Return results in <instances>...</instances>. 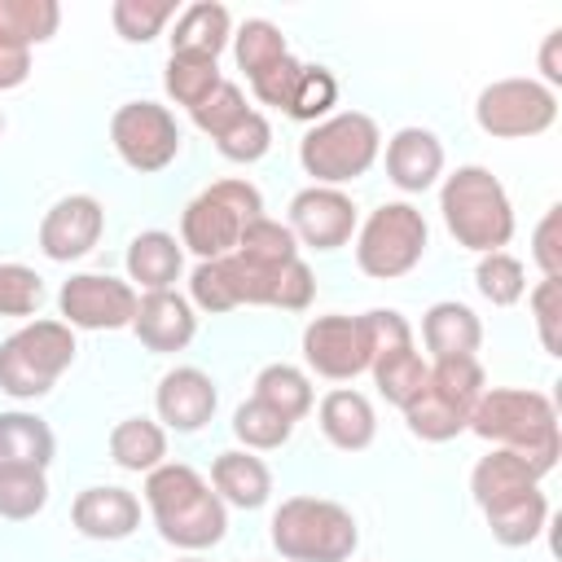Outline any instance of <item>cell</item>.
Here are the masks:
<instances>
[{
	"mask_svg": "<svg viewBox=\"0 0 562 562\" xmlns=\"http://www.w3.org/2000/svg\"><path fill=\"white\" fill-rule=\"evenodd\" d=\"M176 18V0H114L110 22L127 44H149Z\"/></svg>",
	"mask_w": 562,
	"mask_h": 562,
	"instance_id": "cell-39",
	"label": "cell"
},
{
	"mask_svg": "<svg viewBox=\"0 0 562 562\" xmlns=\"http://www.w3.org/2000/svg\"><path fill=\"white\" fill-rule=\"evenodd\" d=\"M184 268V246L162 233V228H149V233H136L127 241V281L140 285L145 294L154 290H171L176 277Z\"/></svg>",
	"mask_w": 562,
	"mask_h": 562,
	"instance_id": "cell-24",
	"label": "cell"
},
{
	"mask_svg": "<svg viewBox=\"0 0 562 562\" xmlns=\"http://www.w3.org/2000/svg\"><path fill=\"white\" fill-rule=\"evenodd\" d=\"M220 83H224L220 61H211V57H189V53H171V57H167L162 88H167V97H171L176 105L198 110Z\"/></svg>",
	"mask_w": 562,
	"mask_h": 562,
	"instance_id": "cell-34",
	"label": "cell"
},
{
	"mask_svg": "<svg viewBox=\"0 0 562 562\" xmlns=\"http://www.w3.org/2000/svg\"><path fill=\"white\" fill-rule=\"evenodd\" d=\"M57 452V439L48 430L44 417L35 413H0V465H35V470H48Z\"/></svg>",
	"mask_w": 562,
	"mask_h": 562,
	"instance_id": "cell-28",
	"label": "cell"
},
{
	"mask_svg": "<svg viewBox=\"0 0 562 562\" xmlns=\"http://www.w3.org/2000/svg\"><path fill=\"white\" fill-rule=\"evenodd\" d=\"M233 44V18L224 4L215 0H198L176 18L171 31V53H189V57H211L220 61V53Z\"/></svg>",
	"mask_w": 562,
	"mask_h": 562,
	"instance_id": "cell-25",
	"label": "cell"
},
{
	"mask_svg": "<svg viewBox=\"0 0 562 562\" xmlns=\"http://www.w3.org/2000/svg\"><path fill=\"white\" fill-rule=\"evenodd\" d=\"M299 75H303V61H299V57H281L272 70H263L259 79H250V92H255L263 105L285 110V105H290V92H294V83H299Z\"/></svg>",
	"mask_w": 562,
	"mask_h": 562,
	"instance_id": "cell-46",
	"label": "cell"
},
{
	"mask_svg": "<svg viewBox=\"0 0 562 562\" xmlns=\"http://www.w3.org/2000/svg\"><path fill=\"white\" fill-rule=\"evenodd\" d=\"M44 303V281L26 263H0V316H35Z\"/></svg>",
	"mask_w": 562,
	"mask_h": 562,
	"instance_id": "cell-42",
	"label": "cell"
},
{
	"mask_svg": "<svg viewBox=\"0 0 562 562\" xmlns=\"http://www.w3.org/2000/svg\"><path fill=\"white\" fill-rule=\"evenodd\" d=\"M75 364V329L66 321H26L0 342V391L40 400Z\"/></svg>",
	"mask_w": 562,
	"mask_h": 562,
	"instance_id": "cell-6",
	"label": "cell"
},
{
	"mask_svg": "<svg viewBox=\"0 0 562 562\" xmlns=\"http://www.w3.org/2000/svg\"><path fill=\"white\" fill-rule=\"evenodd\" d=\"M558 48H562V31H549L544 35V44H540V70H544V88H558L562 83V57H558Z\"/></svg>",
	"mask_w": 562,
	"mask_h": 562,
	"instance_id": "cell-49",
	"label": "cell"
},
{
	"mask_svg": "<svg viewBox=\"0 0 562 562\" xmlns=\"http://www.w3.org/2000/svg\"><path fill=\"white\" fill-rule=\"evenodd\" d=\"M531 259L544 277H562V206H549L531 237Z\"/></svg>",
	"mask_w": 562,
	"mask_h": 562,
	"instance_id": "cell-47",
	"label": "cell"
},
{
	"mask_svg": "<svg viewBox=\"0 0 562 562\" xmlns=\"http://www.w3.org/2000/svg\"><path fill=\"white\" fill-rule=\"evenodd\" d=\"M101 228H105L101 202H97L92 193H70V198L53 202L48 215L40 220V250H44L53 263L83 259L88 250H97Z\"/></svg>",
	"mask_w": 562,
	"mask_h": 562,
	"instance_id": "cell-16",
	"label": "cell"
},
{
	"mask_svg": "<svg viewBox=\"0 0 562 562\" xmlns=\"http://www.w3.org/2000/svg\"><path fill=\"white\" fill-rule=\"evenodd\" d=\"M290 233L312 250H338L356 233V202L342 189L307 184L290 202Z\"/></svg>",
	"mask_w": 562,
	"mask_h": 562,
	"instance_id": "cell-15",
	"label": "cell"
},
{
	"mask_svg": "<svg viewBox=\"0 0 562 562\" xmlns=\"http://www.w3.org/2000/svg\"><path fill=\"white\" fill-rule=\"evenodd\" d=\"M145 505L154 514L158 536L189 553L220 544L228 531V505L184 461H162L158 470L145 474Z\"/></svg>",
	"mask_w": 562,
	"mask_h": 562,
	"instance_id": "cell-2",
	"label": "cell"
},
{
	"mask_svg": "<svg viewBox=\"0 0 562 562\" xmlns=\"http://www.w3.org/2000/svg\"><path fill=\"white\" fill-rule=\"evenodd\" d=\"M0 132H4V110H0Z\"/></svg>",
	"mask_w": 562,
	"mask_h": 562,
	"instance_id": "cell-51",
	"label": "cell"
},
{
	"mask_svg": "<svg viewBox=\"0 0 562 562\" xmlns=\"http://www.w3.org/2000/svg\"><path fill=\"white\" fill-rule=\"evenodd\" d=\"M136 303V285L110 272H75L57 294L61 321L70 329H132Z\"/></svg>",
	"mask_w": 562,
	"mask_h": 562,
	"instance_id": "cell-13",
	"label": "cell"
},
{
	"mask_svg": "<svg viewBox=\"0 0 562 562\" xmlns=\"http://www.w3.org/2000/svg\"><path fill=\"white\" fill-rule=\"evenodd\" d=\"M70 522L88 540H127L140 527V501L127 487H83L70 505Z\"/></svg>",
	"mask_w": 562,
	"mask_h": 562,
	"instance_id": "cell-20",
	"label": "cell"
},
{
	"mask_svg": "<svg viewBox=\"0 0 562 562\" xmlns=\"http://www.w3.org/2000/svg\"><path fill=\"white\" fill-rule=\"evenodd\" d=\"M422 342L435 360H461V356H474L479 342H483V321L474 316V307L457 303V299H443V303H430L426 316H422Z\"/></svg>",
	"mask_w": 562,
	"mask_h": 562,
	"instance_id": "cell-22",
	"label": "cell"
},
{
	"mask_svg": "<svg viewBox=\"0 0 562 562\" xmlns=\"http://www.w3.org/2000/svg\"><path fill=\"white\" fill-rule=\"evenodd\" d=\"M233 255H241V259H246L250 268H259V272H272V268H285L290 259H299V241H294L290 224L259 215V220H250V224L241 228Z\"/></svg>",
	"mask_w": 562,
	"mask_h": 562,
	"instance_id": "cell-32",
	"label": "cell"
},
{
	"mask_svg": "<svg viewBox=\"0 0 562 562\" xmlns=\"http://www.w3.org/2000/svg\"><path fill=\"white\" fill-rule=\"evenodd\" d=\"M215 149H220L228 162H259V158L272 149V127H268V119H263L259 110H250L241 123H233V127L215 140Z\"/></svg>",
	"mask_w": 562,
	"mask_h": 562,
	"instance_id": "cell-43",
	"label": "cell"
},
{
	"mask_svg": "<svg viewBox=\"0 0 562 562\" xmlns=\"http://www.w3.org/2000/svg\"><path fill=\"white\" fill-rule=\"evenodd\" d=\"M316 422H321V435L338 448V452H364L378 435V417H373V404L369 395L351 391V386H338L321 400L316 408Z\"/></svg>",
	"mask_w": 562,
	"mask_h": 562,
	"instance_id": "cell-21",
	"label": "cell"
},
{
	"mask_svg": "<svg viewBox=\"0 0 562 562\" xmlns=\"http://www.w3.org/2000/svg\"><path fill=\"white\" fill-rule=\"evenodd\" d=\"M233 435L246 443V452H272V448H281V443L294 435V422L250 395V400L233 413Z\"/></svg>",
	"mask_w": 562,
	"mask_h": 562,
	"instance_id": "cell-37",
	"label": "cell"
},
{
	"mask_svg": "<svg viewBox=\"0 0 562 562\" xmlns=\"http://www.w3.org/2000/svg\"><path fill=\"white\" fill-rule=\"evenodd\" d=\"M206 483L215 487V496L224 505H237V509H259L272 496V470L255 452H246V448L220 452L211 461V479Z\"/></svg>",
	"mask_w": 562,
	"mask_h": 562,
	"instance_id": "cell-23",
	"label": "cell"
},
{
	"mask_svg": "<svg viewBox=\"0 0 562 562\" xmlns=\"http://www.w3.org/2000/svg\"><path fill=\"white\" fill-rule=\"evenodd\" d=\"M483 391H487V378H483L479 356L435 360L426 373V386L404 404V422L417 439L448 443L461 430H470V413H474Z\"/></svg>",
	"mask_w": 562,
	"mask_h": 562,
	"instance_id": "cell-5",
	"label": "cell"
},
{
	"mask_svg": "<svg viewBox=\"0 0 562 562\" xmlns=\"http://www.w3.org/2000/svg\"><path fill=\"white\" fill-rule=\"evenodd\" d=\"M378 149H382L378 123L360 110H342L307 127V136L299 140V162L316 184L338 189L347 180H360L378 162Z\"/></svg>",
	"mask_w": 562,
	"mask_h": 562,
	"instance_id": "cell-7",
	"label": "cell"
},
{
	"mask_svg": "<svg viewBox=\"0 0 562 562\" xmlns=\"http://www.w3.org/2000/svg\"><path fill=\"white\" fill-rule=\"evenodd\" d=\"M531 316H536L540 347L549 356H562V277H544L531 290Z\"/></svg>",
	"mask_w": 562,
	"mask_h": 562,
	"instance_id": "cell-44",
	"label": "cell"
},
{
	"mask_svg": "<svg viewBox=\"0 0 562 562\" xmlns=\"http://www.w3.org/2000/svg\"><path fill=\"white\" fill-rule=\"evenodd\" d=\"M61 26V4L57 0H0V44L35 48L53 40Z\"/></svg>",
	"mask_w": 562,
	"mask_h": 562,
	"instance_id": "cell-30",
	"label": "cell"
},
{
	"mask_svg": "<svg viewBox=\"0 0 562 562\" xmlns=\"http://www.w3.org/2000/svg\"><path fill=\"white\" fill-rule=\"evenodd\" d=\"M189 114H193V123H198L211 140H220L233 123H241V119L250 114V105H246V92H241L233 79H224V83H220L198 110H189Z\"/></svg>",
	"mask_w": 562,
	"mask_h": 562,
	"instance_id": "cell-41",
	"label": "cell"
},
{
	"mask_svg": "<svg viewBox=\"0 0 562 562\" xmlns=\"http://www.w3.org/2000/svg\"><path fill=\"white\" fill-rule=\"evenodd\" d=\"M233 57H237V66H241L246 79H259L281 57H290V44H285L281 26H272L268 18H246L237 26V35H233Z\"/></svg>",
	"mask_w": 562,
	"mask_h": 562,
	"instance_id": "cell-35",
	"label": "cell"
},
{
	"mask_svg": "<svg viewBox=\"0 0 562 562\" xmlns=\"http://www.w3.org/2000/svg\"><path fill=\"white\" fill-rule=\"evenodd\" d=\"M263 215V193L250 180H215L206 184L180 215V246H189L198 259H224L237 250V237L250 220Z\"/></svg>",
	"mask_w": 562,
	"mask_h": 562,
	"instance_id": "cell-8",
	"label": "cell"
},
{
	"mask_svg": "<svg viewBox=\"0 0 562 562\" xmlns=\"http://www.w3.org/2000/svg\"><path fill=\"white\" fill-rule=\"evenodd\" d=\"M303 360L312 373L329 378V382H351L360 373H369L373 364V338L364 316H312L303 329Z\"/></svg>",
	"mask_w": 562,
	"mask_h": 562,
	"instance_id": "cell-12",
	"label": "cell"
},
{
	"mask_svg": "<svg viewBox=\"0 0 562 562\" xmlns=\"http://www.w3.org/2000/svg\"><path fill=\"white\" fill-rule=\"evenodd\" d=\"M272 549L285 562H347L360 544V527L347 505L325 496H290L272 514Z\"/></svg>",
	"mask_w": 562,
	"mask_h": 562,
	"instance_id": "cell-4",
	"label": "cell"
},
{
	"mask_svg": "<svg viewBox=\"0 0 562 562\" xmlns=\"http://www.w3.org/2000/svg\"><path fill=\"white\" fill-rule=\"evenodd\" d=\"M316 299V277L303 259H290L285 268H277L272 277V294H268V307H281V312H303L312 307Z\"/></svg>",
	"mask_w": 562,
	"mask_h": 562,
	"instance_id": "cell-45",
	"label": "cell"
},
{
	"mask_svg": "<svg viewBox=\"0 0 562 562\" xmlns=\"http://www.w3.org/2000/svg\"><path fill=\"white\" fill-rule=\"evenodd\" d=\"M110 145H114V154H119L132 171H140V176L162 171V167H171L176 154H180L176 114H171L167 105H158V101H127V105H119L114 119H110Z\"/></svg>",
	"mask_w": 562,
	"mask_h": 562,
	"instance_id": "cell-11",
	"label": "cell"
},
{
	"mask_svg": "<svg viewBox=\"0 0 562 562\" xmlns=\"http://www.w3.org/2000/svg\"><path fill=\"white\" fill-rule=\"evenodd\" d=\"M470 430L487 439L492 448L518 452L540 479L558 465L562 457V430H558V408L540 391L522 386H487L470 413Z\"/></svg>",
	"mask_w": 562,
	"mask_h": 562,
	"instance_id": "cell-1",
	"label": "cell"
},
{
	"mask_svg": "<svg viewBox=\"0 0 562 562\" xmlns=\"http://www.w3.org/2000/svg\"><path fill=\"white\" fill-rule=\"evenodd\" d=\"M527 487H540V474L509 448H492L487 457H479L474 474H470V492H474V505L479 509H492Z\"/></svg>",
	"mask_w": 562,
	"mask_h": 562,
	"instance_id": "cell-26",
	"label": "cell"
},
{
	"mask_svg": "<svg viewBox=\"0 0 562 562\" xmlns=\"http://www.w3.org/2000/svg\"><path fill=\"white\" fill-rule=\"evenodd\" d=\"M483 518H487V531H492L496 544L522 549V544H531L544 531V522H549V496L540 487H527V492H518V496L483 509Z\"/></svg>",
	"mask_w": 562,
	"mask_h": 562,
	"instance_id": "cell-27",
	"label": "cell"
},
{
	"mask_svg": "<svg viewBox=\"0 0 562 562\" xmlns=\"http://www.w3.org/2000/svg\"><path fill=\"white\" fill-rule=\"evenodd\" d=\"M474 285L492 307H514L527 294V272L509 250H492V255H479Z\"/></svg>",
	"mask_w": 562,
	"mask_h": 562,
	"instance_id": "cell-38",
	"label": "cell"
},
{
	"mask_svg": "<svg viewBox=\"0 0 562 562\" xmlns=\"http://www.w3.org/2000/svg\"><path fill=\"white\" fill-rule=\"evenodd\" d=\"M369 373H373V382H378L382 400H386V404H395V408H404V404L426 386L430 364H426V360L417 356V347L408 342V347H395V351L373 356Z\"/></svg>",
	"mask_w": 562,
	"mask_h": 562,
	"instance_id": "cell-33",
	"label": "cell"
},
{
	"mask_svg": "<svg viewBox=\"0 0 562 562\" xmlns=\"http://www.w3.org/2000/svg\"><path fill=\"white\" fill-rule=\"evenodd\" d=\"M439 211H443V228L452 233L457 246L474 250V255H492V250H505L509 237H514V206H509V193L505 184L470 162V167H457L443 189H439Z\"/></svg>",
	"mask_w": 562,
	"mask_h": 562,
	"instance_id": "cell-3",
	"label": "cell"
},
{
	"mask_svg": "<svg viewBox=\"0 0 562 562\" xmlns=\"http://www.w3.org/2000/svg\"><path fill=\"white\" fill-rule=\"evenodd\" d=\"M48 505V479L35 465H0V518L26 522Z\"/></svg>",
	"mask_w": 562,
	"mask_h": 562,
	"instance_id": "cell-36",
	"label": "cell"
},
{
	"mask_svg": "<svg viewBox=\"0 0 562 562\" xmlns=\"http://www.w3.org/2000/svg\"><path fill=\"white\" fill-rule=\"evenodd\" d=\"M215 382L193 369V364H176L171 373L158 378V391H154V408H158V422L167 430H180V435H193L202 430L211 417H215Z\"/></svg>",
	"mask_w": 562,
	"mask_h": 562,
	"instance_id": "cell-17",
	"label": "cell"
},
{
	"mask_svg": "<svg viewBox=\"0 0 562 562\" xmlns=\"http://www.w3.org/2000/svg\"><path fill=\"white\" fill-rule=\"evenodd\" d=\"M132 334L140 338L145 351L154 356H171V351H184L198 334V316H193V303L176 290H154V294H140L136 303V316H132Z\"/></svg>",
	"mask_w": 562,
	"mask_h": 562,
	"instance_id": "cell-18",
	"label": "cell"
},
{
	"mask_svg": "<svg viewBox=\"0 0 562 562\" xmlns=\"http://www.w3.org/2000/svg\"><path fill=\"white\" fill-rule=\"evenodd\" d=\"M334 101H338V79H334V70H329V66H303V75H299V83H294V92H290L285 114L299 119V123H321V119H329Z\"/></svg>",
	"mask_w": 562,
	"mask_h": 562,
	"instance_id": "cell-40",
	"label": "cell"
},
{
	"mask_svg": "<svg viewBox=\"0 0 562 562\" xmlns=\"http://www.w3.org/2000/svg\"><path fill=\"white\" fill-rule=\"evenodd\" d=\"M443 176V140L430 127H400L386 140V180L404 193H426Z\"/></svg>",
	"mask_w": 562,
	"mask_h": 562,
	"instance_id": "cell-19",
	"label": "cell"
},
{
	"mask_svg": "<svg viewBox=\"0 0 562 562\" xmlns=\"http://www.w3.org/2000/svg\"><path fill=\"white\" fill-rule=\"evenodd\" d=\"M180 562H206V558H180Z\"/></svg>",
	"mask_w": 562,
	"mask_h": 562,
	"instance_id": "cell-50",
	"label": "cell"
},
{
	"mask_svg": "<svg viewBox=\"0 0 562 562\" xmlns=\"http://www.w3.org/2000/svg\"><path fill=\"white\" fill-rule=\"evenodd\" d=\"M31 75V48H18V44H0V92L9 88H22Z\"/></svg>",
	"mask_w": 562,
	"mask_h": 562,
	"instance_id": "cell-48",
	"label": "cell"
},
{
	"mask_svg": "<svg viewBox=\"0 0 562 562\" xmlns=\"http://www.w3.org/2000/svg\"><path fill=\"white\" fill-rule=\"evenodd\" d=\"M558 119V92L540 79H496L474 101V123L496 140H522L549 132Z\"/></svg>",
	"mask_w": 562,
	"mask_h": 562,
	"instance_id": "cell-10",
	"label": "cell"
},
{
	"mask_svg": "<svg viewBox=\"0 0 562 562\" xmlns=\"http://www.w3.org/2000/svg\"><path fill=\"white\" fill-rule=\"evenodd\" d=\"M426 246H430L426 215L413 202H382L360 224L356 263L373 281H395V277H404V272H413L422 263Z\"/></svg>",
	"mask_w": 562,
	"mask_h": 562,
	"instance_id": "cell-9",
	"label": "cell"
},
{
	"mask_svg": "<svg viewBox=\"0 0 562 562\" xmlns=\"http://www.w3.org/2000/svg\"><path fill=\"white\" fill-rule=\"evenodd\" d=\"M110 461L127 474H149L167 461V430L149 417H123L110 430Z\"/></svg>",
	"mask_w": 562,
	"mask_h": 562,
	"instance_id": "cell-29",
	"label": "cell"
},
{
	"mask_svg": "<svg viewBox=\"0 0 562 562\" xmlns=\"http://www.w3.org/2000/svg\"><path fill=\"white\" fill-rule=\"evenodd\" d=\"M272 277H277V268L272 272H259L241 255L202 259L189 272V299H193V307H202L211 316H224L233 307H268Z\"/></svg>",
	"mask_w": 562,
	"mask_h": 562,
	"instance_id": "cell-14",
	"label": "cell"
},
{
	"mask_svg": "<svg viewBox=\"0 0 562 562\" xmlns=\"http://www.w3.org/2000/svg\"><path fill=\"white\" fill-rule=\"evenodd\" d=\"M255 400H263L268 408H277L281 417L299 422L312 413V378L299 369V364H263L259 378H255Z\"/></svg>",
	"mask_w": 562,
	"mask_h": 562,
	"instance_id": "cell-31",
	"label": "cell"
}]
</instances>
